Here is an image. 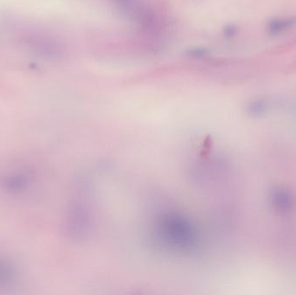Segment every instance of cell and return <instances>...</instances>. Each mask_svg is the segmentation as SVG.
Segmentation results:
<instances>
[{"mask_svg":"<svg viewBox=\"0 0 296 295\" xmlns=\"http://www.w3.org/2000/svg\"><path fill=\"white\" fill-rule=\"evenodd\" d=\"M25 183H26L25 177L18 175V176L12 177L7 180L5 185H6L7 189H9V190H16L21 189V187L25 185Z\"/></svg>","mask_w":296,"mask_h":295,"instance_id":"cell-6","label":"cell"},{"mask_svg":"<svg viewBox=\"0 0 296 295\" xmlns=\"http://www.w3.org/2000/svg\"><path fill=\"white\" fill-rule=\"evenodd\" d=\"M296 27V16H278L266 22L265 31L269 37L276 38L287 34Z\"/></svg>","mask_w":296,"mask_h":295,"instance_id":"cell-3","label":"cell"},{"mask_svg":"<svg viewBox=\"0 0 296 295\" xmlns=\"http://www.w3.org/2000/svg\"><path fill=\"white\" fill-rule=\"evenodd\" d=\"M13 268L7 263L0 262V283L10 282L13 278Z\"/></svg>","mask_w":296,"mask_h":295,"instance_id":"cell-5","label":"cell"},{"mask_svg":"<svg viewBox=\"0 0 296 295\" xmlns=\"http://www.w3.org/2000/svg\"><path fill=\"white\" fill-rule=\"evenodd\" d=\"M239 34V28L237 24H228L223 28L222 35L223 37L227 40H233L235 39Z\"/></svg>","mask_w":296,"mask_h":295,"instance_id":"cell-7","label":"cell"},{"mask_svg":"<svg viewBox=\"0 0 296 295\" xmlns=\"http://www.w3.org/2000/svg\"><path fill=\"white\" fill-rule=\"evenodd\" d=\"M153 235L160 247L174 251H191L198 241L191 222L174 212L161 214L156 218Z\"/></svg>","mask_w":296,"mask_h":295,"instance_id":"cell-1","label":"cell"},{"mask_svg":"<svg viewBox=\"0 0 296 295\" xmlns=\"http://www.w3.org/2000/svg\"><path fill=\"white\" fill-rule=\"evenodd\" d=\"M115 6L128 20L140 25L153 23V10L144 0H111Z\"/></svg>","mask_w":296,"mask_h":295,"instance_id":"cell-2","label":"cell"},{"mask_svg":"<svg viewBox=\"0 0 296 295\" xmlns=\"http://www.w3.org/2000/svg\"><path fill=\"white\" fill-rule=\"evenodd\" d=\"M211 54V51L209 49L204 46H193V47L189 48L185 51V55L188 58L195 60H201L204 58H208Z\"/></svg>","mask_w":296,"mask_h":295,"instance_id":"cell-4","label":"cell"}]
</instances>
